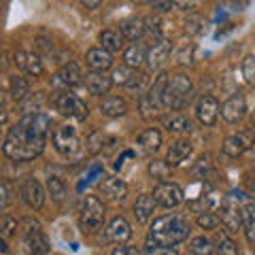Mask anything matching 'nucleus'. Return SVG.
<instances>
[{"mask_svg":"<svg viewBox=\"0 0 255 255\" xmlns=\"http://www.w3.org/2000/svg\"><path fill=\"white\" fill-rule=\"evenodd\" d=\"M51 128V119L45 113H32L21 117L9 132L2 142L4 155L13 162H30L43 153L45 140Z\"/></svg>","mask_w":255,"mask_h":255,"instance_id":"nucleus-1","label":"nucleus"},{"mask_svg":"<svg viewBox=\"0 0 255 255\" xmlns=\"http://www.w3.org/2000/svg\"><path fill=\"white\" fill-rule=\"evenodd\" d=\"M189 236V221L181 215H164L153 221L149 230L147 245L149 249L155 247H177Z\"/></svg>","mask_w":255,"mask_h":255,"instance_id":"nucleus-2","label":"nucleus"},{"mask_svg":"<svg viewBox=\"0 0 255 255\" xmlns=\"http://www.w3.org/2000/svg\"><path fill=\"white\" fill-rule=\"evenodd\" d=\"M191 81H189V77L185 75H177V77H172L166 81L164 85V90H162V102H164V107L166 109H170V111H177L181 107H185L189 98H191Z\"/></svg>","mask_w":255,"mask_h":255,"instance_id":"nucleus-3","label":"nucleus"},{"mask_svg":"<svg viewBox=\"0 0 255 255\" xmlns=\"http://www.w3.org/2000/svg\"><path fill=\"white\" fill-rule=\"evenodd\" d=\"M166 81H168V75L162 73V75L155 79L153 87H151V90L140 98L138 109H140V115L145 117V119L159 117V111H162V107H164V102H162V90H164Z\"/></svg>","mask_w":255,"mask_h":255,"instance_id":"nucleus-4","label":"nucleus"},{"mask_svg":"<svg viewBox=\"0 0 255 255\" xmlns=\"http://www.w3.org/2000/svg\"><path fill=\"white\" fill-rule=\"evenodd\" d=\"M102 221H105V204H102L96 196H87L83 200L81 213H79V223L85 232H96Z\"/></svg>","mask_w":255,"mask_h":255,"instance_id":"nucleus-5","label":"nucleus"},{"mask_svg":"<svg viewBox=\"0 0 255 255\" xmlns=\"http://www.w3.org/2000/svg\"><path fill=\"white\" fill-rule=\"evenodd\" d=\"M51 142L55 151L60 155H73L75 151L79 149V132L77 128L68 126V124H62L58 128H53V134H51Z\"/></svg>","mask_w":255,"mask_h":255,"instance_id":"nucleus-6","label":"nucleus"},{"mask_svg":"<svg viewBox=\"0 0 255 255\" xmlns=\"http://www.w3.org/2000/svg\"><path fill=\"white\" fill-rule=\"evenodd\" d=\"M53 107L60 115L73 117V119H77V122H83V119L87 117V113H90L85 102L81 98H77V96H73V94H60L58 98L53 100Z\"/></svg>","mask_w":255,"mask_h":255,"instance_id":"nucleus-7","label":"nucleus"},{"mask_svg":"<svg viewBox=\"0 0 255 255\" xmlns=\"http://www.w3.org/2000/svg\"><path fill=\"white\" fill-rule=\"evenodd\" d=\"M221 223L226 228L228 234H238V230L243 228V209L236 202V194L228 196L221 202Z\"/></svg>","mask_w":255,"mask_h":255,"instance_id":"nucleus-8","label":"nucleus"},{"mask_svg":"<svg viewBox=\"0 0 255 255\" xmlns=\"http://www.w3.org/2000/svg\"><path fill=\"white\" fill-rule=\"evenodd\" d=\"M23 243H26L30 253H49V241L43 234L38 221L32 219L23 221Z\"/></svg>","mask_w":255,"mask_h":255,"instance_id":"nucleus-9","label":"nucleus"},{"mask_svg":"<svg viewBox=\"0 0 255 255\" xmlns=\"http://www.w3.org/2000/svg\"><path fill=\"white\" fill-rule=\"evenodd\" d=\"M153 198L159 206L164 209H174L183 202V189L174 183H159V185L153 189Z\"/></svg>","mask_w":255,"mask_h":255,"instance_id":"nucleus-10","label":"nucleus"},{"mask_svg":"<svg viewBox=\"0 0 255 255\" xmlns=\"http://www.w3.org/2000/svg\"><path fill=\"white\" fill-rule=\"evenodd\" d=\"M219 111H221L219 102L215 100L213 96H202L196 105V117L202 126H215V122H217V117H219Z\"/></svg>","mask_w":255,"mask_h":255,"instance_id":"nucleus-11","label":"nucleus"},{"mask_svg":"<svg viewBox=\"0 0 255 255\" xmlns=\"http://www.w3.org/2000/svg\"><path fill=\"white\" fill-rule=\"evenodd\" d=\"M19 196H21V200L30 206V209H41L43 202H45V191L41 187V183L34 181V179H26L21 183Z\"/></svg>","mask_w":255,"mask_h":255,"instance_id":"nucleus-12","label":"nucleus"},{"mask_svg":"<svg viewBox=\"0 0 255 255\" xmlns=\"http://www.w3.org/2000/svg\"><path fill=\"white\" fill-rule=\"evenodd\" d=\"M247 113V102L241 94H236L232 96V98H228L226 102L221 105V117L226 119V122L230 124H236V122H241V119L245 117Z\"/></svg>","mask_w":255,"mask_h":255,"instance_id":"nucleus-13","label":"nucleus"},{"mask_svg":"<svg viewBox=\"0 0 255 255\" xmlns=\"http://www.w3.org/2000/svg\"><path fill=\"white\" fill-rule=\"evenodd\" d=\"M251 145H253V134L251 132L234 134V136L226 138V142H223V153H226L228 157H238V155H243Z\"/></svg>","mask_w":255,"mask_h":255,"instance_id":"nucleus-14","label":"nucleus"},{"mask_svg":"<svg viewBox=\"0 0 255 255\" xmlns=\"http://www.w3.org/2000/svg\"><path fill=\"white\" fill-rule=\"evenodd\" d=\"M170 51H172V45H170V41H164V38H157V43H153V47L147 51V66L151 68V70H155V68H159L162 64L168 60V55H170Z\"/></svg>","mask_w":255,"mask_h":255,"instance_id":"nucleus-15","label":"nucleus"},{"mask_svg":"<svg viewBox=\"0 0 255 255\" xmlns=\"http://www.w3.org/2000/svg\"><path fill=\"white\" fill-rule=\"evenodd\" d=\"M81 68L77 62H68L66 66H62L53 77V85H64V87H75L81 83Z\"/></svg>","mask_w":255,"mask_h":255,"instance_id":"nucleus-16","label":"nucleus"},{"mask_svg":"<svg viewBox=\"0 0 255 255\" xmlns=\"http://www.w3.org/2000/svg\"><path fill=\"white\" fill-rule=\"evenodd\" d=\"M15 64H17V68H21L23 73H28L30 77H41L43 75V62L36 53L17 51L15 53Z\"/></svg>","mask_w":255,"mask_h":255,"instance_id":"nucleus-17","label":"nucleus"},{"mask_svg":"<svg viewBox=\"0 0 255 255\" xmlns=\"http://www.w3.org/2000/svg\"><path fill=\"white\" fill-rule=\"evenodd\" d=\"M98 189H100L107 198H111V200H124V198L128 196V185H126L122 179H117V177H107V179H102L100 185H98Z\"/></svg>","mask_w":255,"mask_h":255,"instance_id":"nucleus-18","label":"nucleus"},{"mask_svg":"<svg viewBox=\"0 0 255 255\" xmlns=\"http://www.w3.org/2000/svg\"><path fill=\"white\" fill-rule=\"evenodd\" d=\"M111 85H113V79L105 77L102 75V70H94V73L85 75V87H87V92L94 94V96L107 94L111 90Z\"/></svg>","mask_w":255,"mask_h":255,"instance_id":"nucleus-19","label":"nucleus"},{"mask_svg":"<svg viewBox=\"0 0 255 255\" xmlns=\"http://www.w3.org/2000/svg\"><path fill=\"white\" fill-rule=\"evenodd\" d=\"M85 62L92 70H102V73H105L107 68H111L113 58H111V51H107L105 47H94V49L87 51Z\"/></svg>","mask_w":255,"mask_h":255,"instance_id":"nucleus-20","label":"nucleus"},{"mask_svg":"<svg viewBox=\"0 0 255 255\" xmlns=\"http://www.w3.org/2000/svg\"><path fill=\"white\" fill-rule=\"evenodd\" d=\"M130 236H132V230H130V226H128V221H126L124 217H115L113 221L109 223V228H107V238H109L111 243L122 245V243H126Z\"/></svg>","mask_w":255,"mask_h":255,"instance_id":"nucleus-21","label":"nucleus"},{"mask_svg":"<svg viewBox=\"0 0 255 255\" xmlns=\"http://www.w3.org/2000/svg\"><path fill=\"white\" fill-rule=\"evenodd\" d=\"M153 211H155V198H151L149 194H142L136 198V202H134V217H136L138 223H147L153 217Z\"/></svg>","mask_w":255,"mask_h":255,"instance_id":"nucleus-22","label":"nucleus"},{"mask_svg":"<svg viewBox=\"0 0 255 255\" xmlns=\"http://www.w3.org/2000/svg\"><path fill=\"white\" fill-rule=\"evenodd\" d=\"M191 155V142L189 140H177L172 142L168 153H166V162L170 166H181Z\"/></svg>","mask_w":255,"mask_h":255,"instance_id":"nucleus-23","label":"nucleus"},{"mask_svg":"<svg viewBox=\"0 0 255 255\" xmlns=\"http://www.w3.org/2000/svg\"><path fill=\"white\" fill-rule=\"evenodd\" d=\"M119 30L124 32L126 38H130V41H138V38L145 34V19H138V17H128L119 23Z\"/></svg>","mask_w":255,"mask_h":255,"instance_id":"nucleus-24","label":"nucleus"},{"mask_svg":"<svg viewBox=\"0 0 255 255\" xmlns=\"http://www.w3.org/2000/svg\"><path fill=\"white\" fill-rule=\"evenodd\" d=\"M124 32L122 30H113V28H109V30H105L100 34V43H102V47H105L107 51H111V53H115V51H122L124 49Z\"/></svg>","mask_w":255,"mask_h":255,"instance_id":"nucleus-25","label":"nucleus"},{"mask_svg":"<svg viewBox=\"0 0 255 255\" xmlns=\"http://www.w3.org/2000/svg\"><path fill=\"white\" fill-rule=\"evenodd\" d=\"M126 111H128V105H126L124 98H119V96L102 100V105H100V113L105 117H122Z\"/></svg>","mask_w":255,"mask_h":255,"instance_id":"nucleus-26","label":"nucleus"},{"mask_svg":"<svg viewBox=\"0 0 255 255\" xmlns=\"http://www.w3.org/2000/svg\"><path fill=\"white\" fill-rule=\"evenodd\" d=\"M162 124L168 132H189L191 130V124L189 119L183 115V113H170V115H164L162 117Z\"/></svg>","mask_w":255,"mask_h":255,"instance_id":"nucleus-27","label":"nucleus"},{"mask_svg":"<svg viewBox=\"0 0 255 255\" xmlns=\"http://www.w3.org/2000/svg\"><path fill=\"white\" fill-rule=\"evenodd\" d=\"M138 145L145 151H149V153H155V151L159 149V145H162V134H159L155 128H147L145 132H140Z\"/></svg>","mask_w":255,"mask_h":255,"instance_id":"nucleus-28","label":"nucleus"},{"mask_svg":"<svg viewBox=\"0 0 255 255\" xmlns=\"http://www.w3.org/2000/svg\"><path fill=\"white\" fill-rule=\"evenodd\" d=\"M243 230L249 243H255V204L243 206Z\"/></svg>","mask_w":255,"mask_h":255,"instance_id":"nucleus-29","label":"nucleus"},{"mask_svg":"<svg viewBox=\"0 0 255 255\" xmlns=\"http://www.w3.org/2000/svg\"><path fill=\"white\" fill-rule=\"evenodd\" d=\"M9 94H11L13 100H23L30 94L28 79L26 77H17V75L11 77V81H9Z\"/></svg>","mask_w":255,"mask_h":255,"instance_id":"nucleus-30","label":"nucleus"},{"mask_svg":"<svg viewBox=\"0 0 255 255\" xmlns=\"http://www.w3.org/2000/svg\"><path fill=\"white\" fill-rule=\"evenodd\" d=\"M47 189H49V194L55 202H62L64 198H66V185H64V181L60 177H55V174H51V177L47 179Z\"/></svg>","mask_w":255,"mask_h":255,"instance_id":"nucleus-31","label":"nucleus"},{"mask_svg":"<svg viewBox=\"0 0 255 255\" xmlns=\"http://www.w3.org/2000/svg\"><path fill=\"white\" fill-rule=\"evenodd\" d=\"M149 174L157 181L170 179V164L162 162V159H153V162H149Z\"/></svg>","mask_w":255,"mask_h":255,"instance_id":"nucleus-32","label":"nucleus"},{"mask_svg":"<svg viewBox=\"0 0 255 255\" xmlns=\"http://www.w3.org/2000/svg\"><path fill=\"white\" fill-rule=\"evenodd\" d=\"M215 247H217V249L215 251H219V253H228V255H236L238 253V249H236V245L230 241V234L226 232H217L215 234Z\"/></svg>","mask_w":255,"mask_h":255,"instance_id":"nucleus-33","label":"nucleus"},{"mask_svg":"<svg viewBox=\"0 0 255 255\" xmlns=\"http://www.w3.org/2000/svg\"><path fill=\"white\" fill-rule=\"evenodd\" d=\"M124 60H126V64H128L130 68H138V66H140V62L145 60V58H142V47L134 45V47H130V49H126Z\"/></svg>","mask_w":255,"mask_h":255,"instance_id":"nucleus-34","label":"nucleus"},{"mask_svg":"<svg viewBox=\"0 0 255 255\" xmlns=\"http://www.w3.org/2000/svg\"><path fill=\"white\" fill-rule=\"evenodd\" d=\"M213 251V245L206 236H198L189 243V253H196V255H204V253H211Z\"/></svg>","mask_w":255,"mask_h":255,"instance_id":"nucleus-35","label":"nucleus"},{"mask_svg":"<svg viewBox=\"0 0 255 255\" xmlns=\"http://www.w3.org/2000/svg\"><path fill=\"white\" fill-rule=\"evenodd\" d=\"M19 228L17 219L13 217V215H2V221H0V232H2V238H11L15 234V230Z\"/></svg>","mask_w":255,"mask_h":255,"instance_id":"nucleus-36","label":"nucleus"},{"mask_svg":"<svg viewBox=\"0 0 255 255\" xmlns=\"http://www.w3.org/2000/svg\"><path fill=\"white\" fill-rule=\"evenodd\" d=\"M241 70H243L245 81L255 87V55H247V58L243 60Z\"/></svg>","mask_w":255,"mask_h":255,"instance_id":"nucleus-37","label":"nucleus"},{"mask_svg":"<svg viewBox=\"0 0 255 255\" xmlns=\"http://www.w3.org/2000/svg\"><path fill=\"white\" fill-rule=\"evenodd\" d=\"M134 75H136V73H132L130 66H128V64H126V66L117 68L111 79H113V83H115V85H126V87H128V85H130V81L134 79Z\"/></svg>","mask_w":255,"mask_h":255,"instance_id":"nucleus-38","label":"nucleus"},{"mask_svg":"<svg viewBox=\"0 0 255 255\" xmlns=\"http://www.w3.org/2000/svg\"><path fill=\"white\" fill-rule=\"evenodd\" d=\"M198 226H200L202 230H215V228H217L219 226V217H217V215H213V213H209V211H206V213H200V215H198Z\"/></svg>","mask_w":255,"mask_h":255,"instance_id":"nucleus-39","label":"nucleus"},{"mask_svg":"<svg viewBox=\"0 0 255 255\" xmlns=\"http://www.w3.org/2000/svg\"><path fill=\"white\" fill-rule=\"evenodd\" d=\"M202 26H204V21H202V17H198V15H189V17L185 19V32L187 34H200Z\"/></svg>","mask_w":255,"mask_h":255,"instance_id":"nucleus-40","label":"nucleus"},{"mask_svg":"<svg viewBox=\"0 0 255 255\" xmlns=\"http://www.w3.org/2000/svg\"><path fill=\"white\" fill-rule=\"evenodd\" d=\"M102 142H105V136H102V132H94L90 140H87V145H90V151L92 153H98L102 149Z\"/></svg>","mask_w":255,"mask_h":255,"instance_id":"nucleus-41","label":"nucleus"},{"mask_svg":"<svg viewBox=\"0 0 255 255\" xmlns=\"http://www.w3.org/2000/svg\"><path fill=\"white\" fill-rule=\"evenodd\" d=\"M159 26H162V23H159L155 17H147V19H145V28H147L155 38H162V28H159Z\"/></svg>","mask_w":255,"mask_h":255,"instance_id":"nucleus-42","label":"nucleus"},{"mask_svg":"<svg viewBox=\"0 0 255 255\" xmlns=\"http://www.w3.org/2000/svg\"><path fill=\"white\" fill-rule=\"evenodd\" d=\"M172 6H174L172 0H153V9H155L157 13H168Z\"/></svg>","mask_w":255,"mask_h":255,"instance_id":"nucleus-43","label":"nucleus"},{"mask_svg":"<svg viewBox=\"0 0 255 255\" xmlns=\"http://www.w3.org/2000/svg\"><path fill=\"white\" fill-rule=\"evenodd\" d=\"M172 4H174V9H181V11H191L194 9V0H172Z\"/></svg>","mask_w":255,"mask_h":255,"instance_id":"nucleus-44","label":"nucleus"},{"mask_svg":"<svg viewBox=\"0 0 255 255\" xmlns=\"http://www.w3.org/2000/svg\"><path fill=\"white\" fill-rule=\"evenodd\" d=\"M209 204H211V200H209V198L204 200V196H202L198 202H189V209H191V211H200V213H204V209H206Z\"/></svg>","mask_w":255,"mask_h":255,"instance_id":"nucleus-45","label":"nucleus"},{"mask_svg":"<svg viewBox=\"0 0 255 255\" xmlns=\"http://www.w3.org/2000/svg\"><path fill=\"white\" fill-rule=\"evenodd\" d=\"M0 191H2V202H0V206H2V209H6V204H9V187H6V183H2Z\"/></svg>","mask_w":255,"mask_h":255,"instance_id":"nucleus-46","label":"nucleus"},{"mask_svg":"<svg viewBox=\"0 0 255 255\" xmlns=\"http://www.w3.org/2000/svg\"><path fill=\"white\" fill-rule=\"evenodd\" d=\"M81 2H83V6H85V9L94 11V9H98V6L102 4V0H81Z\"/></svg>","mask_w":255,"mask_h":255,"instance_id":"nucleus-47","label":"nucleus"},{"mask_svg":"<svg viewBox=\"0 0 255 255\" xmlns=\"http://www.w3.org/2000/svg\"><path fill=\"white\" fill-rule=\"evenodd\" d=\"M115 255H119V253H130V255H136V253H140L138 249H134V247H119V249H115L113 251Z\"/></svg>","mask_w":255,"mask_h":255,"instance_id":"nucleus-48","label":"nucleus"},{"mask_svg":"<svg viewBox=\"0 0 255 255\" xmlns=\"http://www.w3.org/2000/svg\"><path fill=\"white\" fill-rule=\"evenodd\" d=\"M136 2H149V0H136Z\"/></svg>","mask_w":255,"mask_h":255,"instance_id":"nucleus-49","label":"nucleus"}]
</instances>
